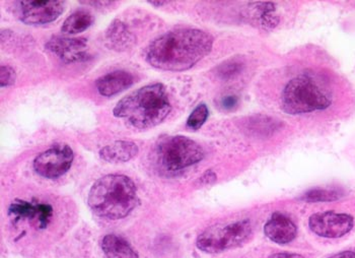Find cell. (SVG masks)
I'll return each mask as SVG.
<instances>
[{"label":"cell","instance_id":"1","mask_svg":"<svg viewBox=\"0 0 355 258\" xmlns=\"http://www.w3.org/2000/svg\"><path fill=\"white\" fill-rule=\"evenodd\" d=\"M214 37L198 29L171 31L153 40L146 49V61L164 71L192 69L211 52Z\"/></svg>","mask_w":355,"mask_h":258},{"label":"cell","instance_id":"2","mask_svg":"<svg viewBox=\"0 0 355 258\" xmlns=\"http://www.w3.org/2000/svg\"><path fill=\"white\" fill-rule=\"evenodd\" d=\"M172 110L166 87L153 84L140 87L119 101L113 115L135 129H150L161 124Z\"/></svg>","mask_w":355,"mask_h":258},{"label":"cell","instance_id":"3","mask_svg":"<svg viewBox=\"0 0 355 258\" xmlns=\"http://www.w3.org/2000/svg\"><path fill=\"white\" fill-rule=\"evenodd\" d=\"M139 203L137 187L125 175L110 174L98 179L89 192L87 205L96 216L120 220Z\"/></svg>","mask_w":355,"mask_h":258},{"label":"cell","instance_id":"4","mask_svg":"<svg viewBox=\"0 0 355 258\" xmlns=\"http://www.w3.org/2000/svg\"><path fill=\"white\" fill-rule=\"evenodd\" d=\"M205 158L200 144L183 135L163 137L155 144L153 159L157 169L176 174L198 164Z\"/></svg>","mask_w":355,"mask_h":258},{"label":"cell","instance_id":"5","mask_svg":"<svg viewBox=\"0 0 355 258\" xmlns=\"http://www.w3.org/2000/svg\"><path fill=\"white\" fill-rule=\"evenodd\" d=\"M330 104L327 92L306 74L291 80L282 92V110L289 115L325 110Z\"/></svg>","mask_w":355,"mask_h":258},{"label":"cell","instance_id":"6","mask_svg":"<svg viewBox=\"0 0 355 258\" xmlns=\"http://www.w3.org/2000/svg\"><path fill=\"white\" fill-rule=\"evenodd\" d=\"M250 220H241L229 224L209 227L198 236L196 246L202 252L209 255L225 252L242 246L252 235Z\"/></svg>","mask_w":355,"mask_h":258},{"label":"cell","instance_id":"7","mask_svg":"<svg viewBox=\"0 0 355 258\" xmlns=\"http://www.w3.org/2000/svg\"><path fill=\"white\" fill-rule=\"evenodd\" d=\"M73 159V150L69 144H56L37 156L33 166L43 178L57 179L69 172Z\"/></svg>","mask_w":355,"mask_h":258},{"label":"cell","instance_id":"8","mask_svg":"<svg viewBox=\"0 0 355 258\" xmlns=\"http://www.w3.org/2000/svg\"><path fill=\"white\" fill-rule=\"evenodd\" d=\"M19 19L28 26L45 25L56 21L65 10L67 2L60 0L19 1Z\"/></svg>","mask_w":355,"mask_h":258},{"label":"cell","instance_id":"9","mask_svg":"<svg viewBox=\"0 0 355 258\" xmlns=\"http://www.w3.org/2000/svg\"><path fill=\"white\" fill-rule=\"evenodd\" d=\"M354 220L347 214L324 212L314 214L309 218V227L315 235L323 238H341L349 233Z\"/></svg>","mask_w":355,"mask_h":258},{"label":"cell","instance_id":"10","mask_svg":"<svg viewBox=\"0 0 355 258\" xmlns=\"http://www.w3.org/2000/svg\"><path fill=\"white\" fill-rule=\"evenodd\" d=\"M46 49L55 54L65 63L83 62L89 58L87 41L85 38L52 37L46 43Z\"/></svg>","mask_w":355,"mask_h":258},{"label":"cell","instance_id":"11","mask_svg":"<svg viewBox=\"0 0 355 258\" xmlns=\"http://www.w3.org/2000/svg\"><path fill=\"white\" fill-rule=\"evenodd\" d=\"M8 215L15 223L21 220L37 218L39 228L46 229L53 216V207L48 203H31V201L17 200L10 205Z\"/></svg>","mask_w":355,"mask_h":258},{"label":"cell","instance_id":"12","mask_svg":"<svg viewBox=\"0 0 355 258\" xmlns=\"http://www.w3.org/2000/svg\"><path fill=\"white\" fill-rule=\"evenodd\" d=\"M264 233L274 243L286 245L297 238V227L288 216L282 213H274L265 224Z\"/></svg>","mask_w":355,"mask_h":258},{"label":"cell","instance_id":"13","mask_svg":"<svg viewBox=\"0 0 355 258\" xmlns=\"http://www.w3.org/2000/svg\"><path fill=\"white\" fill-rule=\"evenodd\" d=\"M135 83V76L126 71H115L101 76L96 82V89L103 97H113L126 91Z\"/></svg>","mask_w":355,"mask_h":258},{"label":"cell","instance_id":"14","mask_svg":"<svg viewBox=\"0 0 355 258\" xmlns=\"http://www.w3.org/2000/svg\"><path fill=\"white\" fill-rule=\"evenodd\" d=\"M138 152L139 148L133 141H118L104 146L100 150V157L108 163H125L135 158Z\"/></svg>","mask_w":355,"mask_h":258},{"label":"cell","instance_id":"15","mask_svg":"<svg viewBox=\"0 0 355 258\" xmlns=\"http://www.w3.org/2000/svg\"><path fill=\"white\" fill-rule=\"evenodd\" d=\"M135 35L120 21H114L106 31L107 44L111 49L124 51L135 43Z\"/></svg>","mask_w":355,"mask_h":258},{"label":"cell","instance_id":"16","mask_svg":"<svg viewBox=\"0 0 355 258\" xmlns=\"http://www.w3.org/2000/svg\"><path fill=\"white\" fill-rule=\"evenodd\" d=\"M101 246L105 258H139L131 245L115 234L105 236Z\"/></svg>","mask_w":355,"mask_h":258},{"label":"cell","instance_id":"17","mask_svg":"<svg viewBox=\"0 0 355 258\" xmlns=\"http://www.w3.org/2000/svg\"><path fill=\"white\" fill-rule=\"evenodd\" d=\"M94 22H95V17L91 12L87 10H78L65 19L61 31L65 35L80 34L92 27Z\"/></svg>","mask_w":355,"mask_h":258},{"label":"cell","instance_id":"18","mask_svg":"<svg viewBox=\"0 0 355 258\" xmlns=\"http://www.w3.org/2000/svg\"><path fill=\"white\" fill-rule=\"evenodd\" d=\"M344 192L339 188H314L302 194L300 200L306 203H326L340 200Z\"/></svg>","mask_w":355,"mask_h":258},{"label":"cell","instance_id":"19","mask_svg":"<svg viewBox=\"0 0 355 258\" xmlns=\"http://www.w3.org/2000/svg\"><path fill=\"white\" fill-rule=\"evenodd\" d=\"M209 116V110L205 104H199L187 119V128L191 130H197L205 123Z\"/></svg>","mask_w":355,"mask_h":258},{"label":"cell","instance_id":"20","mask_svg":"<svg viewBox=\"0 0 355 258\" xmlns=\"http://www.w3.org/2000/svg\"><path fill=\"white\" fill-rule=\"evenodd\" d=\"M243 63L238 60H229L223 63L218 67V74L219 78L223 80H229L232 76H236L242 71Z\"/></svg>","mask_w":355,"mask_h":258},{"label":"cell","instance_id":"21","mask_svg":"<svg viewBox=\"0 0 355 258\" xmlns=\"http://www.w3.org/2000/svg\"><path fill=\"white\" fill-rule=\"evenodd\" d=\"M17 80V74L15 69L10 65H1L0 67V87H6L15 85Z\"/></svg>","mask_w":355,"mask_h":258},{"label":"cell","instance_id":"22","mask_svg":"<svg viewBox=\"0 0 355 258\" xmlns=\"http://www.w3.org/2000/svg\"><path fill=\"white\" fill-rule=\"evenodd\" d=\"M238 98L236 96H227L223 97L220 101V106L223 107L225 110H232L236 108L238 105Z\"/></svg>","mask_w":355,"mask_h":258},{"label":"cell","instance_id":"23","mask_svg":"<svg viewBox=\"0 0 355 258\" xmlns=\"http://www.w3.org/2000/svg\"><path fill=\"white\" fill-rule=\"evenodd\" d=\"M216 179V175L214 174V172L207 171L201 177L200 181L202 183H205V184H210V183H214Z\"/></svg>","mask_w":355,"mask_h":258},{"label":"cell","instance_id":"24","mask_svg":"<svg viewBox=\"0 0 355 258\" xmlns=\"http://www.w3.org/2000/svg\"><path fill=\"white\" fill-rule=\"evenodd\" d=\"M329 258H355V250H345L336 253Z\"/></svg>","mask_w":355,"mask_h":258},{"label":"cell","instance_id":"25","mask_svg":"<svg viewBox=\"0 0 355 258\" xmlns=\"http://www.w3.org/2000/svg\"><path fill=\"white\" fill-rule=\"evenodd\" d=\"M270 258H304L301 255L297 253H275V255H271Z\"/></svg>","mask_w":355,"mask_h":258},{"label":"cell","instance_id":"26","mask_svg":"<svg viewBox=\"0 0 355 258\" xmlns=\"http://www.w3.org/2000/svg\"><path fill=\"white\" fill-rule=\"evenodd\" d=\"M148 3L151 4V6H164V4H166V1H150Z\"/></svg>","mask_w":355,"mask_h":258}]
</instances>
